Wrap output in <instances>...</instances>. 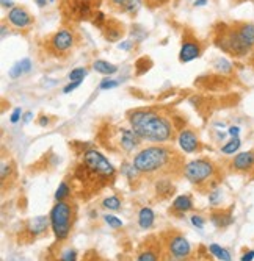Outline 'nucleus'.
I'll use <instances>...</instances> for the list:
<instances>
[{
    "mask_svg": "<svg viewBox=\"0 0 254 261\" xmlns=\"http://www.w3.org/2000/svg\"><path fill=\"white\" fill-rule=\"evenodd\" d=\"M105 222L110 225V227H113V228H120L123 227V222H121V219H118L116 216H112V215H107L105 218Z\"/></svg>",
    "mask_w": 254,
    "mask_h": 261,
    "instance_id": "473e14b6",
    "label": "nucleus"
},
{
    "mask_svg": "<svg viewBox=\"0 0 254 261\" xmlns=\"http://www.w3.org/2000/svg\"><path fill=\"white\" fill-rule=\"evenodd\" d=\"M213 69L221 75H229L232 74V65L229 63L225 57H218L213 61Z\"/></svg>",
    "mask_w": 254,
    "mask_h": 261,
    "instance_id": "b1692460",
    "label": "nucleus"
},
{
    "mask_svg": "<svg viewBox=\"0 0 254 261\" xmlns=\"http://www.w3.org/2000/svg\"><path fill=\"white\" fill-rule=\"evenodd\" d=\"M93 69L96 70V72L104 74V75H112L118 70V67L115 65H112V63H108V61H104V60H96V61H94L93 63Z\"/></svg>",
    "mask_w": 254,
    "mask_h": 261,
    "instance_id": "5701e85b",
    "label": "nucleus"
},
{
    "mask_svg": "<svg viewBox=\"0 0 254 261\" xmlns=\"http://www.w3.org/2000/svg\"><path fill=\"white\" fill-rule=\"evenodd\" d=\"M213 43L221 49L225 53L231 55V57L235 58H243L248 57V55L253 53V50L250 47L242 41V38L237 33V30L234 28V25H225L221 23L218 27V30L215 31V38H213Z\"/></svg>",
    "mask_w": 254,
    "mask_h": 261,
    "instance_id": "20e7f679",
    "label": "nucleus"
},
{
    "mask_svg": "<svg viewBox=\"0 0 254 261\" xmlns=\"http://www.w3.org/2000/svg\"><path fill=\"white\" fill-rule=\"evenodd\" d=\"M60 261H77V254L74 249H66L60 255Z\"/></svg>",
    "mask_w": 254,
    "mask_h": 261,
    "instance_id": "2f4dec72",
    "label": "nucleus"
},
{
    "mask_svg": "<svg viewBox=\"0 0 254 261\" xmlns=\"http://www.w3.org/2000/svg\"><path fill=\"white\" fill-rule=\"evenodd\" d=\"M21 114H22V109H21V108H16L14 111H13V114H11V117H10V121H11L13 124H16V122L21 119Z\"/></svg>",
    "mask_w": 254,
    "mask_h": 261,
    "instance_id": "e433bc0d",
    "label": "nucleus"
},
{
    "mask_svg": "<svg viewBox=\"0 0 254 261\" xmlns=\"http://www.w3.org/2000/svg\"><path fill=\"white\" fill-rule=\"evenodd\" d=\"M168 250L173 255V258L176 260H184L190 255L192 252V246L190 242L184 238L182 235H174L173 238L168 241Z\"/></svg>",
    "mask_w": 254,
    "mask_h": 261,
    "instance_id": "9b49d317",
    "label": "nucleus"
},
{
    "mask_svg": "<svg viewBox=\"0 0 254 261\" xmlns=\"http://www.w3.org/2000/svg\"><path fill=\"white\" fill-rule=\"evenodd\" d=\"M192 224L196 227V228H200V230H203L204 228V219L201 216H192Z\"/></svg>",
    "mask_w": 254,
    "mask_h": 261,
    "instance_id": "c9c22d12",
    "label": "nucleus"
},
{
    "mask_svg": "<svg viewBox=\"0 0 254 261\" xmlns=\"http://www.w3.org/2000/svg\"><path fill=\"white\" fill-rule=\"evenodd\" d=\"M232 25L237 30L239 36L242 38V41L254 52V23H251V22H234Z\"/></svg>",
    "mask_w": 254,
    "mask_h": 261,
    "instance_id": "dca6fc26",
    "label": "nucleus"
},
{
    "mask_svg": "<svg viewBox=\"0 0 254 261\" xmlns=\"http://www.w3.org/2000/svg\"><path fill=\"white\" fill-rule=\"evenodd\" d=\"M203 53V44L195 35L190 31L184 33V39H182V47L179 52V61L180 63H188L196 58H200Z\"/></svg>",
    "mask_w": 254,
    "mask_h": 261,
    "instance_id": "1a4fd4ad",
    "label": "nucleus"
},
{
    "mask_svg": "<svg viewBox=\"0 0 254 261\" xmlns=\"http://www.w3.org/2000/svg\"><path fill=\"white\" fill-rule=\"evenodd\" d=\"M228 133H229V136H231V138H239V134H240V127H231Z\"/></svg>",
    "mask_w": 254,
    "mask_h": 261,
    "instance_id": "a19ab883",
    "label": "nucleus"
},
{
    "mask_svg": "<svg viewBox=\"0 0 254 261\" xmlns=\"http://www.w3.org/2000/svg\"><path fill=\"white\" fill-rule=\"evenodd\" d=\"M101 0H61L63 18L69 22H83L94 18L99 11Z\"/></svg>",
    "mask_w": 254,
    "mask_h": 261,
    "instance_id": "39448f33",
    "label": "nucleus"
},
{
    "mask_svg": "<svg viewBox=\"0 0 254 261\" xmlns=\"http://www.w3.org/2000/svg\"><path fill=\"white\" fill-rule=\"evenodd\" d=\"M140 136L133 130H127L121 129L120 130V139H118V144L126 152H132V150L140 144Z\"/></svg>",
    "mask_w": 254,
    "mask_h": 261,
    "instance_id": "f3484780",
    "label": "nucleus"
},
{
    "mask_svg": "<svg viewBox=\"0 0 254 261\" xmlns=\"http://www.w3.org/2000/svg\"><path fill=\"white\" fill-rule=\"evenodd\" d=\"M205 3H207V0H195V6H204Z\"/></svg>",
    "mask_w": 254,
    "mask_h": 261,
    "instance_id": "37998d69",
    "label": "nucleus"
},
{
    "mask_svg": "<svg viewBox=\"0 0 254 261\" xmlns=\"http://www.w3.org/2000/svg\"><path fill=\"white\" fill-rule=\"evenodd\" d=\"M137 261H158V255H157L155 250L146 249V250H143L141 254L137 257Z\"/></svg>",
    "mask_w": 254,
    "mask_h": 261,
    "instance_id": "c85d7f7f",
    "label": "nucleus"
},
{
    "mask_svg": "<svg viewBox=\"0 0 254 261\" xmlns=\"http://www.w3.org/2000/svg\"><path fill=\"white\" fill-rule=\"evenodd\" d=\"M193 208V202H192V197L190 196H179L174 199L173 202V210L174 211H179V213H187Z\"/></svg>",
    "mask_w": 254,
    "mask_h": 261,
    "instance_id": "4be33fe9",
    "label": "nucleus"
},
{
    "mask_svg": "<svg viewBox=\"0 0 254 261\" xmlns=\"http://www.w3.org/2000/svg\"><path fill=\"white\" fill-rule=\"evenodd\" d=\"M83 166L91 175L101 178H112L115 175V168L107 158L94 149L86 150L83 153Z\"/></svg>",
    "mask_w": 254,
    "mask_h": 261,
    "instance_id": "6e6552de",
    "label": "nucleus"
},
{
    "mask_svg": "<svg viewBox=\"0 0 254 261\" xmlns=\"http://www.w3.org/2000/svg\"><path fill=\"white\" fill-rule=\"evenodd\" d=\"M51 2H55V0H51Z\"/></svg>",
    "mask_w": 254,
    "mask_h": 261,
    "instance_id": "09e8293b",
    "label": "nucleus"
},
{
    "mask_svg": "<svg viewBox=\"0 0 254 261\" xmlns=\"http://www.w3.org/2000/svg\"><path fill=\"white\" fill-rule=\"evenodd\" d=\"M80 43V38L71 28H60L43 39V49L52 58H68Z\"/></svg>",
    "mask_w": 254,
    "mask_h": 261,
    "instance_id": "7ed1b4c3",
    "label": "nucleus"
},
{
    "mask_svg": "<svg viewBox=\"0 0 254 261\" xmlns=\"http://www.w3.org/2000/svg\"><path fill=\"white\" fill-rule=\"evenodd\" d=\"M41 119H43V121H39V124H41L43 127H44V125H47V124H49V121H47V117H44V116H43Z\"/></svg>",
    "mask_w": 254,
    "mask_h": 261,
    "instance_id": "49530a36",
    "label": "nucleus"
},
{
    "mask_svg": "<svg viewBox=\"0 0 254 261\" xmlns=\"http://www.w3.org/2000/svg\"><path fill=\"white\" fill-rule=\"evenodd\" d=\"M78 85H80V82H73V83H69L68 86H65V88H63V92L68 94V92H71V91H74Z\"/></svg>",
    "mask_w": 254,
    "mask_h": 261,
    "instance_id": "4c0bfd02",
    "label": "nucleus"
},
{
    "mask_svg": "<svg viewBox=\"0 0 254 261\" xmlns=\"http://www.w3.org/2000/svg\"><path fill=\"white\" fill-rule=\"evenodd\" d=\"M6 22L16 30H27L35 23V18L25 6L14 5L6 14Z\"/></svg>",
    "mask_w": 254,
    "mask_h": 261,
    "instance_id": "9d476101",
    "label": "nucleus"
},
{
    "mask_svg": "<svg viewBox=\"0 0 254 261\" xmlns=\"http://www.w3.org/2000/svg\"><path fill=\"white\" fill-rule=\"evenodd\" d=\"M30 69H31V61H30L28 58H24V60H21V61L16 63V65L10 69L8 75H10L11 78H19V77H22L24 74L30 72Z\"/></svg>",
    "mask_w": 254,
    "mask_h": 261,
    "instance_id": "aec40b11",
    "label": "nucleus"
},
{
    "mask_svg": "<svg viewBox=\"0 0 254 261\" xmlns=\"http://www.w3.org/2000/svg\"><path fill=\"white\" fill-rule=\"evenodd\" d=\"M35 2L38 3V6H46V3H47V0H35Z\"/></svg>",
    "mask_w": 254,
    "mask_h": 261,
    "instance_id": "a18cd8bd",
    "label": "nucleus"
},
{
    "mask_svg": "<svg viewBox=\"0 0 254 261\" xmlns=\"http://www.w3.org/2000/svg\"><path fill=\"white\" fill-rule=\"evenodd\" d=\"M102 207L104 208H108V210H113V211H116V210H120L121 208V200L118 199L116 196H112V197H107V199L102 202Z\"/></svg>",
    "mask_w": 254,
    "mask_h": 261,
    "instance_id": "bb28decb",
    "label": "nucleus"
},
{
    "mask_svg": "<svg viewBox=\"0 0 254 261\" xmlns=\"http://www.w3.org/2000/svg\"><path fill=\"white\" fill-rule=\"evenodd\" d=\"M251 55H253V57H251V65H253V67H254V52H253Z\"/></svg>",
    "mask_w": 254,
    "mask_h": 261,
    "instance_id": "de8ad7c7",
    "label": "nucleus"
},
{
    "mask_svg": "<svg viewBox=\"0 0 254 261\" xmlns=\"http://www.w3.org/2000/svg\"><path fill=\"white\" fill-rule=\"evenodd\" d=\"M254 260V250H248L242 255L240 261H253Z\"/></svg>",
    "mask_w": 254,
    "mask_h": 261,
    "instance_id": "ea45409f",
    "label": "nucleus"
},
{
    "mask_svg": "<svg viewBox=\"0 0 254 261\" xmlns=\"http://www.w3.org/2000/svg\"><path fill=\"white\" fill-rule=\"evenodd\" d=\"M180 156L171 147L151 146L140 150L133 156V168L140 174L154 175V174H170L179 164Z\"/></svg>",
    "mask_w": 254,
    "mask_h": 261,
    "instance_id": "f03ea898",
    "label": "nucleus"
},
{
    "mask_svg": "<svg viewBox=\"0 0 254 261\" xmlns=\"http://www.w3.org/2000/svg\"><path fill=\"white\" fill-rule=\"evenodd\" d=\"M51 227L55 235V238L58 241H65L73 228V220H74V208L73 205L61 200L57 202V205L51 211Z\"/></svg>",
    "mask_w": 254,
    "mask_h": 261,
    "instance_id": "423d86ee",
    "label": "nucleus"
},
{
    "mask_svg": "<svg viewBox=\"0 0 254 261\" xmlns=\"http://www.w3.org/2000/svg\"><path fill=\"white\" fill-rule=\"evenodd\" d=\"M10 164H6V163H3L2 164V175H0V178H2V181H5L6 180V174H10Z\"/></svg>",
    "mask_w": 254,
    "mask_h": 261,
    "instance_id": "58836bf2",
    "label": "nucleus"
},
{
    "mask_svg": "<svg viewBox=\"0 0 254 261\" xmlns=\"http://www.w3.org/2000/svg\"><path fill=\"white\" fill-rule=\"evenodd\" d=\"M86 74H88V70H86L85 67H76L74 70H71L69 72V80L71 82H82L86 77Z\"/></svg>",
    "mask_w": 254,
    "mask_h": 261,
    "instance_id": "cd10ccee",
    "label": "nucleus"
},
{
    "mask_svg": "<svg viewBox=\"0 0 254 261\" xmlns=\"http://www.w3.org/2000/svg\"><path fill=\"white\" fill-rule=\"evenodd\" d=\"M31 117H33V113H27L25 116H24V122H30V119H31Z\"/></svg>",
    "mask_w": 254,
    "mask_h": 261,
    "instance_id": "c03bdc74",
    "label": "nucleus"
},
{
    "mask_svg": "<svg viewBox=\"0 0 254 261\" xmlns=\"http://www.w3.org/2000/svg\"><path fill=\"white\" fill-rule=\"evenodd\" d=\"M2 6H3V8H10V10H11L14 5L11 3V0H2Z\"/></svg>",
    "mask_w": 254,
    "mask_h": 261,
    "instance_id": "79ce46f5",
    "label": "nucleus"
},
{
    "mask_svg": "<svg viewBox=\"0 0 254 261\" xmlns=\"http://www.w3.org/2000/svg\"><path fill=\"white\" fill-rule=\"evenodd\" d=\"M215 164L205 158H198V160H193L184 166V177L188 181H192L193 185H203L209 181L215 175Z\"/></svg>",
    "mask_w": 254,
    "mask_h": 261,
    "instance_id": "0eeeda50",
    "label": "nucleus"
},
{
    "mask_svg": "<svg viewBox=\"0 0 254 261\" xmlns=\"http://www.w3.org/2000/svg\"><path fill=\"white\" fill-rule=\"evenodd\" d=\"M154 219H155L154 211L151 208L145 207V208L140 210V213H138V225L143 228V230H149V228L152 227V224H154Z\"/></svg>",
    "mask_w": 254,
    "mask_h": 261,
    "instance_id": "6ab92c4d",
    "label": "nucleus"
},
{
    "mask_svg": "<svg viewBox=\"0 0 254 261\" xmlns=\"http://www.w3.org/2000/svg\"><path fill=\"white\" fill-rule=\"evenodd\" d=\"M51 224V218H46V216H36L33 219L28 220L27 224V232H30V235L38 236V235H43L47 227Z\"/></svg>",
    "mask_w": 254,
    "mask_h": 261,
    "instance_id": "a211bd4d",
    "label": "nucleus"
},
{
    "mask_svg": "<svg viewBox=\"0 0 254 261\" xmlns=\"http://www.w3.org/2000/svg\"><path fill=\"white\" fill-rule=\"evenodd\" d=\"M209 250H210V254H212L213 257H217V258L221 260V261H231V254H229L226 249H223L221 246H218V244H210Z\"/></svg>",
    "mask_w": 254,
    "mask_h": 261,
    "instance_id": "393cba45",
    "label": "nucleus"
},
{
    "mask_svg": "<svg viewBox=\"0 0 254 261\" xmlns=\"http://www.w3.org/2000/svg\"><path fill=\"white\" fill-rule=\"evenodd\" d=\"M178 142H179V147L184 150L185 153H193L195 150L200 147V139H198V134L193 130H190V129H182L179 131Z\"/></svg>",
    "mask_w": 254,
    "mask_h": 261,
    "instance_id": "4468645a",
    "label": "nucleus"
},
{
    "mask_svg": "<svg viewBox=\"0 0 254 261\" xmlns=\"http://www.w3.org/2000/svg\"><path fill=\"white\" fill-rule=\"evenodd\" d=\"M132 130L141 139L151 142H168L174 138L173 122L152 108H138L127 113Z\"/></svg>",
    "mask_w": 254,
    "mask_h": 261,
    "instance_id": "f257e3e1",
    "label": "nucleus"
},
{
    "mask_svg": "<svg viewBox=\"0 0 254 261\" xmlns=\"http://www.w3.org/2000/svg\"><path fill=\"white\" fill-rule=\"evenodd\" d=\"M141 2L143 0H107L108 6L113 11L129 16H135L138 13V10L141 8Z\"/></svg>",
    "mask_w": 254,
    "mask_h": 261,
    "instance_id": "ddd939ff",
    "label": "nucleus"
},
{
    "mask_svg": "<svg viewBox=\"0 0 254 261\" xmlns=\"http://www.w3.org/2000/svg\"><path fill=\"white\" fill-rule=\"evenodd\" d=\"M118 86V82L116 80H112V78H105V80H102L99 88L101 89H112V88H116Z\"/></svg>",
    "mask_w": 254,
    "mask_h": 261,
    "instance_id": "72a5a7b5",
    "label": "nucleus"
},
{
    "mask_svg": "<svg viewBox=\"0 0 254 261\" xmlns=\"http://www.w3.org/2000/svg\"><path fill=\"white\" fill-rule=\"evenodd\" d=\"M231 168L237 172H248L254 169V150L237 153L231 163Z\"/></svg>",
    "mask_w": 254,
    "mask_h": 261,
    "instance_id": "2eb2a0df",
    "label": "nucleus"
},
{
    "mask_svg": "<svg viewBox=\"0 0 254 261\" xmlns=\"http://www.w3.org/2000/svg\"><path fill=\"white\" fill-rule=\"evenodd\" d=\"M240 146H242L240 138H231V141H228L226 144L221 147V152L226 155H234V153H237V150L240 149Z\"/></svg>",
    "mask_w": 254,
    "mask_h": 261,
    "instance_id": "a878e982",
    "label": "nucleus"
},
{
    "mask_svg": "<svg viewBox=\"0 0 254 261\" xmlns=\"http://www.w3.org/2000/svg\"><path fill=\"white\" fill-rule=\"evenodd\" d=\"M220 199H221V189H215V191H212L209 194V202L212 205H217L220 202Z\"/></svg>",
    "mask_w": 254,
    "mask_h": 261,
    "instance_id": "f704fd0d",
    "label": "nucleus"
},
{
    "mask_svg": "<svg viewBox=\"0 0 254 261\" xmlns=\"http://www.w3.org/2000/svg\"><path fill=\"white\" fill-rule=\"evenodd\" d=\"M102 35H104L105 38V41L108 43H116V41H120V39L124 36V25H123V22L120 21H116L113 18H107L105 23L102 25Z\"/></svg>",
    "mask_w": 254,
    "mask_h": 261,
    "instance_id": "f8f14e48",
    "label": "nucleus"
},
{
    "mask_svg": "<svg viewBox=\"0 0 254 261\" xmlns=\"http://www.w3.org/2000/svg\"><path fill=\"white\" fill-rule=\"evenodd\" d=\"M170 2L171 0H143V3H145L148 8H151V10H154V8H162Z\"/></svg>",
    "mask_w": 254,
    "mask_h": 261,
    "instance_id": "7c9ffc66",
    "label": "nucleus"
},
{
    "mask_svg": "<svg viewBox=\"0 0 254 261\" xmlns=\"http://www.w3.org/2000/svg\"><path fill=\"white\" fill-rule=\"evenodd\" d=\"M69 194H71V189L65 181H63V183H60L57 193H55V199H57V202H61V200H65Z\"/></svg>",
    "mask_w": 254,
    "mask_h": 261,
    "instance_id": "c756f323",
    "label": "nucleus"
},
{
    "mask_svg": "<svg viewBox=\"0 0 254 261\" xmlns=\"http://www.w3.org/2000/svg\"><path fill=\"white\" fill-rule=\"evenodd\" d=\"M210 220L213 222V225H217L218 228H226L234 222V218L231 213L218 211V213H213L210 216Z\"/></svg>",
    "mask_w": 254,
    "mask_h": 261,
    "instance_id": "412c9836",
    "label": "nucleus"
}]
</instances>
